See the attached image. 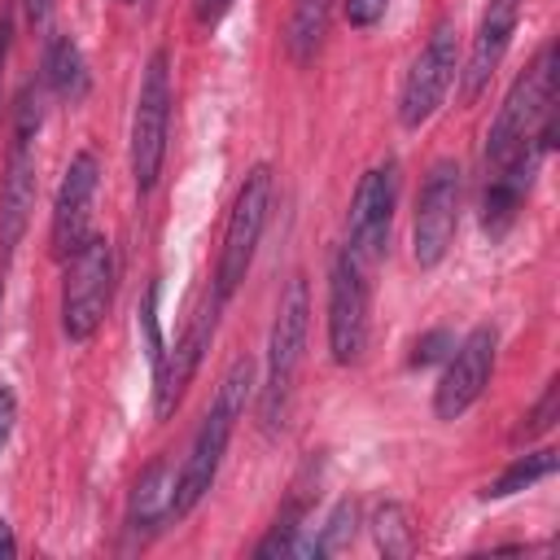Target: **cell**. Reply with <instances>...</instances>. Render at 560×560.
Instances as JSON below:
<instances>
[{"label":"cell","instance_id":"obj_29","mask_svg":"<svg viewBox=\"0 0 560 560\" xmlns=\"http://www.w3.org/2000/svg\"><path fill=\"white\" fill-rule=\"evenodd\" d=\"M22 9H26V22L31 26H44L48 13H52V0H22Z\"/></svg>","mask_w":560,"mask_h":560},{"label":"cell","instance_id":"obj_5","mask_svg":"<svg viewBox=\"0 0 560 560\" xmlns=\"http://www.w3.org/2000/svg\"><path fill=\"white\" fill-rule=\"evenodd\" d=\"M114 298V245L109 236H88L61 276V332L70 341H92Z\"/></svg>","mask_w":560,"mask_h":560},{"label":"cell","instance_id":"obj_26","mask_svg":"<svg viewBox=\"0 0 560 560\" xmlns=\"http://www.w3.org/2000/svg\"><path fill=\"white\" fill-rule=\"evenodd\" d=\"M385 4L389 0H346V18H350V26H376L381 18H385Z\"/></svg>","mask_w":560,"mask_h":560},{"label":"cell","instance_id":"obj_10","mask_svg":"<svg viewBox=\"0 0 560 560\" xmlns=\"http://www.w3.org/2000/svg\"><path fill=\"white\" fill-rule=\"evenodd\" d=\"M368 346V276L363 262L341 249L328 271V354L332 363L350 368L363 359Z\"/></svg>","mask_w":560,"mask_h":560},{"label":"cell","instance_id":"obj_8","mask_svg":"<svg viewBox=\"0 0 560 560\" xmlns=\"http://www.w3.org/2000/svg\"><path fill=\"white\" fill-rule=\"evenodd\" d=\"M459 162L442 158L429 166L420 197H416V219H411V258L420 267H438L455 241L459 228Z\"/></svg>","mask_w":560,"mask_h":560},{"label":"cell","instance_id":"obj_32","mask_svg":"<svg viewBox=\"0 0 560 560\" xmlns=\"http://www.w3.org/2000/svg\"><path fill=\"white\" fill-rule=\"evenodd\" d=\"M0 306H4V284H0Z\"/></svg>","mask_w":560,"mask_h":560},{"label":"cell","instance_id":"obj_3","mask_svg":"<svg viewBox=\"0 0 560 560\" xmlns=\"http://www.w3.org/2000/svg\"><path fill=\"white\" fill-rule=\"evenodd\" d=\"M306 332H311V289H306V276H293L280 293L271 337H267V376H262V402H258V416L267 429L284 424L293 381L306 354Z\"/></svg>","mask_w":560,"mask_h":560},{"label":"cell","instance_id":"obj_18","mask_svg":"<svg viewBox=\"0 0 560 560\" xmlns=\"http://www.w3.org/2000/svg\"><path fill=\"white\" fill-rule=\"evenodd\" d=\"M44 79H48V88L61 96V101H70V105H79L83 96H88V61H83V48L70 39V35H52L48 39V52H44Z\"/></svg>","mask_w":560,"mask_h":560},{"label":"cell","instance_id":"obj_12","mask_svg":"<svg viewBox=\"0 0 560 560\" xmlns=\"http://www.w3.org/2000/svg\"><path fill=\"white\" fill-rule=\"evenodd\" d=\"M494 350H499V332L490 324H477L459 346H451L446 372L433 389V411L438 420H459L490 385L494 372Z\"/></svg>","mask_w":560,"mask_h":560},{"label":"cell","instance_id":"obj_6","mask_svg":"<svg viewBox=\"0 0 560 560\" xmlns=\"http://www.w3.org/2000/svg\"><path fill=\"white\" fill-rule=\"evenodd\" d=\"M267 210H271V166L258 162L241 188H236V201L228 210V228H223V249H219V267H214V298L228 302L241 280L249 276V262L258 254V241H262V228H267Z\"/></svg>","mask_w":560,"mask_h":560},{"label":"cell","instance_id":"obj_23","mask_svg":"<svg viewBox=\"0 0 560 560\" xmlns=\"http://www.w3.org/2000/svg\"><path fill=\"white\" fill-rule=\"evenodd\" d=\"M556 420H560V376H551V381H547L542 398H538V402L525 411V420H521V429H516L512 438H516V442H529V438L547 433Z\"/></svg>","mask_w":560,"mask_h":560},{"label":"cell","instance_id":"obj_21","mask_svg":"<svg viewBox=\"0 0 560 560\" xmlns=\"http://www.w3.org/2000/svg\"><path fill=\"white\" fill-rule=\"evenodd\" d=\"M372 538L385 556H411L416 551V529H411V512L402 503H381L372 516Z\"/></svg>","mask_w":560,"mask_h":560},{"label":"cell","instance_id":"obj_13","mask_svg":"<svg viewBox=\"0 0 560 560\" xmlns=\"http://www.w3.org/2000/svg\"><path fill=\"white\" fill-rule=\"evenodd\" d=\"M219 298H210L197 315H192V324L184 328V337L158 359V368H153V376H158V385H153V411H158V420H166L175 407H179V398H184V389H188V381L197 376V368H201V354L210 350V337H214V319H219Z\"/></svg>","mask_w":560,"mask_h":560},{"label":"cell","instance_id":"obj_14","mask_svg":"<svg viewBox=\"0 0 560 560\" xmlns=\"http://www.w3.org/2000/svg\"><path fill=\"white\" fill-rule=\"evenodd\" d=\"M96 179H101L96 153H74L66 175H61V188H57V201H52V228H48V245L61 262L88 241V214H92Z\"/></svg>","mask_w":560,"mask_h":560},{"label":"cell","instance_id":"obj_17","mask_svg":"<svg viewBox=\"0 0 560 560\" xmlns=\"http://www.w3.org/2000/svg\"><path fill=\"white\" fill-rule=\"evenodd\" d=\"M534 171H538V158H525V162H512V166H503V171H494L486 179V192H481V228L490 236H499V232L512 228V219L525 206V192H529Z\"/></svg>","mask_w":560,"mask_h":560},{"label":"cell","instance_id":"obj_24","mask_svg":"<svg viewBox=\"0 0 560 560\" xmlns=\"http://www.w3.org/2000/svg\"><path fill=\"white\" fill-rule=\"evenodd\" d=\"M158 298H162V284L149 280V289H144V298H140V332H144V354H149L153 368H158V359L166 354L162 324H158Z\"/></svg>","mask_w":560,"mask_h":560},{"label":"cell","instance_id":"obj_9","mask_svg":"<svg viewBox=\"0 0 560 560\" xmlns=\"http://www.w3.org/2000/svg\"><path fill=\"white\" fill-rule=\"evenodd\" d=\"M455 70H459L455 22L442 18V22L429 31L424 48L416 52V61H411V70H407V79H402V92H398V122H402L407 131H416L420 122L433 118V109L442 105V96H446Z\"/></svg>","mask_w":560,"mask_h":560},{"label":"cell","instance_id":"obj_4","mask_svg":"<svg viewBox=\"0 0 560 560\" xmlns=\"http://www.w3.org/2000/svg\"><path fill=\"white\" fill-rule=\"evenodd\" d=\"M39 122H44V105L39 92L26 83L18 96V114H13V140H9V158H4V179H0V254L9 258L26 228H31V210H35V192H39V175H35V140H39Z\"/></svg>","mask_w":560,"mask_h":560},{"label":"cell","instance_id":"obj_22","mask_svg":"<svg viewBox=\"0 0 560 560\" xmlns=\"http://www.w3.org/2000/svg\"><path fill=\"white\" fill-rule=\"evenodd\" d=\"M354 525H359V508L350 503V499H341L337 508H332V516L319 525V534H311L306 538V551L302 556H332V551H341L350 538H354Z\"/></svg>","mask_w":560,"mask_h":560},{"label":"cell","instance_id":"obj_27","mask_svg":"<svg viewBox=\"0 0 560 560\" xmlns=\"http://www.w3.org/2000/svg\"><path fill=\"white\" fill-rule=\"evenodd\" d=\"M13 420H18V398H13L9 385H0V446H4L9 433H13Z\"/></svg>","mask_w":560,"mask_h":560},{"label":"cell","instance_id":"obj_19","mask_svg":"<svg viewBox=\"0 0 560 560\" xmlns=\"http://www.w3.org/2000/svg\"><path fill=\"white\" fill-rule=\"evenodd\" d=\"M328 18H332V0H293L289 26H284V48H289V57L298 66L315 61V52L324 48Z\"/></svg>","mask_w":560,"mask_h":560},{"label":"cell","instance_id":"obj_15","mask_svg":"<svg viewBox=\"0 0 560 560\" xmlns=\"http://www.w3.org/2000/svg\"><path fill=\"white\" fill-rule=\"evenodd\" d=\"M521 4H525V0H490V4H486L481 22H477V35H472V52H468L464 79H459V101H464V105H472V101L486 92L490 74L499 70V61H503V52H508V44H512V35H516Z\"/></svg>","mask_w":560,"mask_h":560},{"label":"cell","instance_id":"obj_28","mask_svg":"<svg viewBox=\"0 0 560 560\" xmlns=\"http://www.w3.org/2000/svg\"><path fill=\"white\" fill-rule=\"evenodd\" d=\"M9 44H13V18L0 13V83H4V66H9Z\"/></svg>","mask_w":560,"mask_h":560},{"label":"cell","instance_id":"obj_16","mask_svg":"<svg viewBox=\"0 0 560 560\" xmlns=\"http://www.w3.org/2000/svg\"><path fill=\"white\" fill-rule=\"evenodd\" d=\"M175 477L179 464H171L166 455H153L127 499V534L131 538H153L166 521H175Z\"/></svg>","mask_w":560,"mask_h":560},{"label":"cell","instance_id":"obj_31","mask_svg":"<svg viewBox=\"0 0 560 560\" xmlns=\"http://www.w3.org/2000/svg\"><path fill=\"white\" fill-rule=\"evenodd\" d=\"M13 551H18V542H13V529H9V521L0 516V560H13Z\"/></svg>","mask_w":560,"mask_h":560},{"label":"cell","instance_id":"obj_20","mask_svg":"<svg viewBox=\"0 0 560 560\" xmlns=\"http://www.w3.org/2000/svg\"><path fill=\"white\" fill-rule=\"evenodd\" d=\"M551 472H556V451H529V455L512 459V464L481 490V499H508V494L529 490L534 481H542V477H551Z\"/></svg>","mask_w":560,"mask_h":560},{"label":"cell","instance_id":"obj_11","mask_svg":"<svg viewBox=\"0 0 560 560\" xmlns=\"http://www.w3.org/2000/svg\"><path fill=\"white\" fill-rule=\"evenodd\" d=\"M394 206H398V162H381L359 179L354 201H350V219H346V249L363 267L385 258Z\"/></svg>","mask_w":560,"mask_h":560},{"label":"cell","instance_id":"obj_25","mask_svg":"<svg viewBox=\"0 0 560 560\" xmlns=\"http://www.w3.org/2000/svg\"><path fill=\"white\" fill-rule=\"evenodd\" d=\"M451 346H455V337H451L446 328H433V332H424V337L416 341V350H411V363H416V368H424V363L442 359Z\"/></svg>","mask_w":560,"mask_h":560},{"label":"cell","instance_id":"obj_7","mask_svg":"<svg viewBox=\"0 0 560 560\" xmlns=\"http://www.w3.org/2000/svg\"><path fill=\"white\" fill-rule=\"evenodd\" d=\"M166 131H171V52L153 48L140 74L136 114H131V179L149 192L166 162Z\"/></svg>","mask_w":560,"mask_h":560},{"label":"cell","instance_id":"obj_2","mask_svg":"<svg viewBox=\"0 0 560 560\" xmlns=\"http://www.w3.org/2000/svg\"><path fill=\"white\" fill-rule=\"evenodd\" d=\"M254 394V359H232V368L223 372L219 389H214V402L210 411L201 416V429L188 446V459L179 464V477H175V521L188 516L206 490L214 486V472L223 464V451L232 442V429L236 420L245 416V402Z\"/></svg>","mask_w":560,"mask_h":560},{"label":"cell","instance_id":"obj_1","mask_svg":"<svg viewBox=\"0 0 560 560\" xmlns=\"http://www.w3.org/2000/svg\"><path fill=\"white\" fill-rule=\"evenodd\" d=\"M551 140H556V44H542L534 66L516 74V83L499 105V118L486 136V175L525 158H542Z\"/></svg>","mask_w":560,"mask_h":560},{"label":"cell","instance_id":"obj_30","mask_svg":"<svg viewBox=\"0 0 560 560\" xmlns=\"http://www.w3.org/2000/svg\"><path fill=\"white\" fill-rule=\"evenodd\" d=\"M228 4H232V0H197V18H201V22H219Z\"/></svg>","mask_w":560,"mask_h":560}]
</instances>
